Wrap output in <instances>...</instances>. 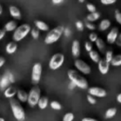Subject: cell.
<instances>
[{"instance_id": "cell-1", "label": "cell", "mask_w": 121, "mask_h": 121, "mask_svg": "<svg viewBox=\"0 0 121 121\" xmlns=\"http://www.w3.org/2000/svg\"><path fill=\"white\" fill-rule=\"evenodd\" d=\"M67 75L70 81H72L76 85V86H77V87L81 88L82 90H86L88 88V82L86 81V79L84 76L80 75V73L77 71L69 70L67 72Z\"/></svg>"}, {"instance_id": "cell-2", "label": "cell", "mask_w": 121, "mask_h": 121, "mask_svg": "<svg viewBox=\"0 0 121 121\" xmlns=\"http://www.w3.org/2000/svg\"><path fill=\"white\" fill-rule=\"evenodd\" d=\"M9 104H10V107L11 109H12V112L14 118L17 121L25 120V118H26L25 111H24V109L22 108L20 102L18 100H17V99L12 98L10 99V101H9Z\"/></svg>"}, {"instance_id": "cell-3", "label": "cell", "mask_w": 121, "mask_h": 121, "mask_svg": "<svg viewBox=\"0 0 121 121\" xmlns=\"http://www.w3.org/2000/svg\"><path fill=\"white\" fill-rule=\"evenodd\" d=\"M31 26L27 23H24L22 25L17 27V28L14 30L13 35V40L15 42H18L25 38L27 34L30 32Z\"/></svg>"}, {"instance_id": "cell-4", "label": "cell", "mask_w": 121, "mask_h": 121, "mask_svg": "<svg viewBox=\"0 0 121 121\" xmlns=\"http://www.w3.org/2000/svg\"><path fill=\"white\" fill-rule=\"evenodd\" d=\"M63 28H64V27H62V26H58L52 30L49 31L48 33L46 36L45 40H44L45 43L50 45V44L55 43L56 42H57L62 36Z\"/></svg>"}, {"instance_id": "cell-5", "label": "cell", "mask_w": 121, "mask_h": 121, "mask_svg": "<svg viewBox=\"0 0 121 121\" xmlns=\"http://www.w3.org/2000/svg\"><path fill=\"white\" fill-rule=\"evenodd\" d=\"M27 96V103L31 107H35L37 104L39 99L41 97V90L37 86H34L32 89L30 90Z\"/></svg>"}, {"instance_id": "cell-6", "label": "cell", "mask_w": 121, "mask_h": 121, "mask_svg": "<svg viewBox=\"0 0 121 121\" xmlns=\"http://www.w3.org/2000/svg\"><path fill=\"white\" fill-rule=\"evenodd\" d=\"M65 60V56L62 53H56L51 58L50 61H49V67L51 70H56L59 69L60 66H62Z\"/></svg>"}, {"instance_id": "cell-7", "label": "cell", "mask_w": 121, "mask_h": 121, "mask_svg": "<svg viewBox=\"0 0 121 121\" xmlns=\"http://www.w3.org/2000/svg\"><path fill=\"white\" fill-rule=\"evenodd\" d=\"M42 64L39 62H37L33 65L32 71V82L33 85L37 86L40 82L41 76H42Z\"/></svg>"}, {"instance_id": "cell-8", "label": "cell", "mask_w": 121, "mask_h": 121, "mask_svg": "<svg viewBox=\"0 0 121 121\" xmlns=\"http://www.w3.org/2000/svg\"><path fill=\"white\" fill-rule=\"evenodd\" d=\"M74 65L76 66V68L77 69V71H79L80 72H81L84 75H89L91 72V68L87 63H86L84 60H81V59H76L75 60Z\"/></svg>"}, {"instance_id": "cell-9", "label": "cell", "mask_w": 121, "mask_h": 121, "mask_svg": "<svg viewBox=\"0 0 121 121\" xmlns=\"http://www.w3.org/2000/svg\"><path fill=\"white\" fill-rule=\"evenodd\" d=\"M89 91V95L94 96V97H99V98H103L105 97L107 93L106 91L100 87H97V86H93V87L89 88L88 90Z\"/></svg>"}, {"instance_id": "cell-10", "label": "cell", "mask_w": 121, "mask_h": 121, "mask_svg": "<svg viewBox=\"0 0 121 121\" xmlns=\"http://www.w3.org/2000/svg\"><path fill=\"white\" fill-rule=\"evenodd\" d=\"M119 34V28L116 27H113L109 32L108 33L107 37H106V41H107V43L109 44H114L115 42L116 39H117L118 36Z\"/></svg>"}, {"instance_id": "cell-11", "label": "cell", "mask_w": 121, "mask_h": 121, "mask_svg": "<svg viewBox=\"0 0 121 121\" xmlns=\"http://www.w3.org/2000/svg\"><path fill=\"white\" fill-rule=\"evenodd\" d=\"M98 69H99V71L101 73L102 75H106L108 73L109 70V62H107L104 59H99V60L98 61Z\"/></svg>"}, {"instance_id": "cell-12", "label": "cell", "mask_w": 121, "mask_h": 121, "mask_svg": "<svg viewBox=\"0 0 121 121\" xmlns=\"http://www.w3.org/2000/svg\"><path fill=\"white\" fill-rule=\"evenodd\" d=\"M71 53L73 56L76 58L79 57V56L81 55V45H80L79 41H73L72 46H71Z\"/></svg>"}, {"instance_id": "cell-13", "label": "cell", "mask_w": 121, "mask_h": 121, "mask_svg": "<svg viewBox=\"0 0 121 121\" xmlns=\"http://www.w3.org/2000/svg\"><path fill=\"white\" fill-rule=\"evenodd\" d=\"M17 90L16 89L14 86H9V87H7L5 90H4V96H5L6 98L12 99V98H13L14 96L16 95V94H17Z\"/></svg>"}, {"instance_id": "cell-14", "label": "cell", "mask_w": 121, "mask_h": 121, "mask_svg": "<svg viewBox=\"0 0 121 121\" xmlns=\"http://www.w3.org/2000/svg\"><path fill=\"white\" fill-rule=\"evenodd\" d=\"M9 13H10V15L15 19H20L21 16H22L20 10H19L16 6H13V5L9 7Z\"/></svg>"}, {"instance_id": "cell-15", "label": "cell", "mask_w": 121, "mask_h": 121, "mask_svg": "<svg viewBox=\"0 0 121 121\" xmlns=\"http://www.w3.org/2000/svg\"><path fill=\"white\" fill-rule=\"evenodd\" d=\"M10 84L11 83L9 81V78H8L7 73H5L0 80V89H1V91H4L6 88L10 86Z\"/></svg>"}, {"instance_id": "cell-16", "label": "cell", "mask_w": 121, "mask_h": 121, "mask_svg": "<svg viewBox=\"0 0 121 121\" xmlns=\"http://www.w3.org/2000/svg\"><path fill=\"white\" fill-rule=\"evenodd\" d=\"M36 27L38 29L39 31H42V32H47L49 30V26L45 22L41 20H37L34 22Z\"/></svg>"}, {"instance_id": "cell-17", "label": "cell", "mask_w": 121, "mask_h": 121, "mask_svg": "<svg viewBox=\"0 0 121 121\" xmlns=\"http://www.w3.org/2000/svg\"><path fill=\"white\" fill-rule=\"evenodd\" d=\"M16 95H17V99L19 101H21V102H27V96H28V94H27V91H23V90H17Z\"/></svg>"}, {"instance_id": "cell-18", "label": "cell", "mask_w": 121, "mask_h": 121, "mask_svg": "<svg viewBox=\"0 0 121 121\" xmlns=\"http://www.w3.org/2000/svg\"><path fill=\"white\" fill-rule=\"evenodd\" d=\"M17 49V44L15 42H11L6 46V52L8 54H13Z\"/></svg>"}, {"instance_id": "cell-19", "label": "cell", "mask_w": 121, "mask_h": 121, "mask_svg": "<svg viewBox=\"0 0 121 121\" xmlns=\"http://www.w3.org/2000/svg\"><path fill=\"white\" fill-rule=\"evenodd\" d=\"M17 22L15 21H9L7 23L4 25V30L5 32H13L16 28H17Z\"/></svg>"}, {"instance_id": "cell-20", "label": "cell", "mask_w": 121, "mask_h": 121, "mask_svg": "<svg viewBox=\"0 0 121 121\" xmlns=\"http://www.w3.org/2000/svg\"><path fill=\"white\" fill-rule=\"evenodd\" d=\"M111 25V22L109 19H103L99 24V30L100 32H104L106 31Z\"/></svg>"}, {"instance_id": "cell-21", "label": "cell", "mask_w": 121, "mask_h": 121, "mask_svg": "<svg viewBox=\"0 0 121 121\" xmlns=\"http://www.w3.org/2000/svg\"><path fill=\"white\" fill-rule=\"evenodd\" d=\"M37 105H38L39 109H45L48 105V98L46 96H42L39 99L38 102H37Z\"/></svg>"}, {"instance_id": "cell-22", "label": "cell", "mask_w": 121, "mask_h": 121, "mask_svg": "<svg viewBox=\"0 0 121 121\" xmlns=\"http://www.w3.org/2000/svg\"><path fill=\"white\" fill-rule=\"evenodd\" d=\"M100 17V13L98 12H94V13H90V14H88L86 19H87V22H93L97 21L98 19Z\"/></svg>"}, {"instance_id": "cell-23", "label": "cell", "mask_w": 121, "mask_h": 121, "mask_svg": "<svg viewBox=\"0 0 121 121\" xmlns=\"http://www.w3.org/2000/svg\"><path fill=\"white\" fill-rule=\"evenodd\" d=\"M89 56H90V58L92 60V61H94L95 63H98V61L100 59V56H99V53L98 52L95 50H91V52H89Z\"/></svg>"}, {"instance_id": "cell-24", "label": "cell", "mask_w": 121, "mask_h": 121, "mask_svg": "<svg viewBox=\"0 0 121 121\" xmlns=\"http://www.w3.org/2000/svg\"><path fill=\"white\" fill-rule=\"evenodd\" d=\"M109 64L113 66H121V55H116L113 56L112 60L109 62Z\"/></svg>"}, {"instance_id": "cell-25", "label": "cell", "mask_w": 121, "mask_h": 121, "mask_svg": "<svg viewBox=\"0 0 121 121\" xmlns=\"http://www.w3.org/2000/svg\"><path fill=\"white\" fill-rule=\"evenodd\" d=\"M95 45L96 47L98 48V50L101 52H104V48H105V44H104V41H103L102 38H99L95 41Z\"/></svg>"}, {"instance_id": "cell-26", "label": "cell", "mask_w": 121, "mask_h": 121, "mask_svg": "<svg viewBox=\"0 0 121 121\" xmlns=\"http://www.w3.org/2000/svg\"><path fill=\"white\" fill-rule=\"evenodd\" d=\"M117 113V109L116 108H109L105 112V119H111L114 117Z\"/></svg>"}, {"instance_id": "cell-27", "label": "cell", "mask_w": 121, "mask_h": 121, "mask_svg": "<svg viewBox=\"0 0 121 121\" xmlns=\"http://www.w3.org/2000/svg\"><path fill=\"white\" fill-rule=\"evenodd\" d=\"M30 33H31V35H32V38L37 40V39H38L39 35H40V31H39L37 27H33V28H31Z\"/></svg>"}, {"instance_id": "cell-28", "label": "cell", "mask_w": 121, "mask_h": 121, "mask_svg": "<svg viewBox=\"0 0 121 121\" xmlns=\"http://www.w3.org/2000/svg\"><path fill=\"white\" fill-rule=\"evenodd\" d=\"M50 106L51 108H52V109H55V110H60V109H61V104H60V103L58 102V101H52V102L50 103Z\"/></svg>"}, {"instance_id": "cell-29", "label": "cell", "mask_w": 121, "mask_h": 121, "mask_svg": "<svg viewBox=\"0 0 121 121\" xmlns=\"http://www.w3.org/2000/svg\"><path fill=\"white\" fill-rule=\"evenodd\" d=\"M74 118H75V116H74V114H73L72 113L68 112V113H66L64 116H63L62 121H73Z\"/></svg>"}, {"instance_id": "cell-30", "label": "cell", "mask_w": 121, "mask_h": 121, "mask_svg": "<svg viewBox=\"0 0 121 121\" xmlns=\"http://www.w3.org/2000/svg\"><path fill=\"white\" fill-rule=\"evenodd\" d=\"M113 52L112 51H107V52H105V57H104V60L107 61V62H110L111 60H112L113 58Z\"/></svg>"}, {"instance_id": "cell-31", "label": "cell", "mask_w": 121, "mask_h": 121, "mask_svg": "<svg viewBox=\"0 0 121 121\" xmlns=\"http://www.w3.org/2000/svg\"><path fill=\"white\" fill-rule=\"evenodd\" d=\"M114 17H115V20L117 21L118 23L121 24V13L119 9H116L114 11Z\"/></svg>"}, {"instance_id": "cell-32", "label": "cell", "mask_w": 121, "mask_h": 121, "mask_svg": "<svg viewBox=\"0 0 121 121\" xmlns=\"http://www.w3.org/2000/svg\"><path fill=\"white\" fill-rule=\"evenodd\" d=\"M98 39V35L95 32H91L89 36V40L91 42H95V41Z\"/></svg>"}, {"instance_id": "cell-33", "label": "cell", "mask_w": 121, "mask_h": 121, "mask_svg": "<svg viewBox=\"0 0 121 121\" xmlns=\"http://www.w3.org/2000/svg\"><path fill=\"white\" fill-rule=\"evenodd\" d=\"M86 9L90 13H94L96 12V7L92 4H86Z\"/></svg>"}, {"instance_id": "cell-34", "label": "cell", "mask_w": 121, "mask_h": 121, "mask_svg": "<svg viewBox=\"0 0 121 121\" xmlns=\"http://www.w3.org/2000/svg\"><path fill=\"white\" fill-rule=\"evenodd\" d=\"M76 27L79 31H83V30H84V28H85L84 23H83V22H81V21H80V20H78V21H76Z\"/></svg>"}, {"instance_id": "cell-35", "label": "cell", "mask_w": 121, "mask_h": 121, "mask_svg": "<svg viewBox=\"0 0 121 121\" xmlns=\"http://www.w3.org/2000/svg\"><path fill=\"white\" fill-rule=\"evenodd\" d=\"M84 26L86 27H87L89 30H91V31H94L95 30V24H93L92 22H86V23L84 24Z\"/></svg>"}, {"instance_id": "cell-36", "label": "cell", "mask_w": 121, "mask_h": 121, "mask_svg": "<svg viewBox=\"0 0 121 121\" xmlns=\"http://www.w3.org/2000/svg\"><path fill=\"white\" fill-rule=\"evenodd\" d=\"M100 2L104 5H110V4H115L117 0H100Z\"/></svg>"}, {"instance_id": "cell-37", "label": "cell", "mask_w": 121, "mask_h": 121, "mask_svg": "<svg viewBox=\"0 0 121 121\" xmlns=\"http://www.w3.org/2000/svg\"><path fill=\"white\" fill-rule=\"evenodd\" d=\"M92 44H91V42H85V49H86V52H91V50H92Z\"/></svg>"}, {"instance_id": "cell-38", "label": "cell", "mask_w": 121, "mask_h": 121, "mask_svg": "<svg viewBox=\"0 0 121 121\" xmlns=\"http://www.w3.org/2000/svg\"><path fill=\"white\" fill-rule=\"evenodd\" d=\"M87 100H88V102L90 103V104H95L96 103V99H95V97H94V96H92V95H87Z\"/></svg>"}, {"instance_id": "cell-39", "label": "cell", "mask_w": 121, "mask_h": 121, "mask_svg": "<svg viewBox=\"0 0 121 121\" xmlns=\"http://www.w3.org/2000/svg\"><path fill=\"white\" fill-rule=\"evenodd\" d=\"M6 73H7L8 78H9V81H10L11 84H13V83L15 82V77H14L13 74L11 73V72H6Z\"/></svg>"}, {"instance_id": "cell-40", "label": "cell", "mask_w": 121, "mask_h": 121, "mask_svg": "<svg viewBox=\"0 0 121 121\" xmlns=\"http://www.w3.org/2000/svg\"><path fill=\"white\" fill-rule=\"evenodd\" d=\"M62 35H65L66 37H69V36H71V30H70V28H68V27L63 28Z\"/></svg>"}, {"instance_id": "cell-41", "label": "cell", "mask_w": 121, "mask_h": 121, "mask_svg": "<svg viewBox=\"0 0 121 121\" xmlns=\"http://www.w3.org/2000/svg\"><path fill=\"white\" fill-rule=\"evenodd\" d=\"M114 43L117 44L118 47H121V35L120 34H119V36H118L117 39H116V41H115Z\"/></svg>"}, {"instance_id": "cell-42", "label": "cell", "mask_w": 121, "mask_h": 121, "mask_svg": "<svg viewBox=\"0 0 121 121\" xmlns=\"http://www.w3.org/2000/svg\"><path fill=\"white\" fill-rule=\"evenodd\" d=\"M76 87V85H75L72 81H70L69 84H68V89L69 90H74Z\"/></svg>"}, {"instance_id": "cell-43", "label": "cell", "mask_w": 121, "mask_h": 121, "mask_svg": "<svg viewBox=\"0 0 121 121\" xmlns=\"http://www.w3.org/2000/svg\"><path fill=\"white\" fill-rule=\"evenodd\" d=\"M6 35V32L4 29H0V40H2Z\"/></svg>"}, {"instance_id": "cell-44", "label": "cell", "mask_w": 121, "mask_h": 121, "mask_svg": "<svg viewBox=\"0 0 121 121\" xmlns=\"http://www.w3.org/2000/svg\"><path fill=\"white\" fill-rule=\"evenodd\" d=\"M81 121H98V120L95 119H93V118L86 117V118H83V119H81Z\"/></svg>"}, {"instance_id": "cell-45", "label": "cell", "mask_w": 121, "mask_h": 121, "mask_svg": "<svg viewBox=\"0 0 121 121\" xmlns=\"http://www.w3.org/2000/svg\"><path fill=\"white\" fill-rule=\"evenodd\" d=\"M4 63H5V58L3 56H0V68L4 66Z\"/></svg>"}, {"instance_id": "cell-46", "label": "cell", "mask_w": 121, "mask_h": 121, "mask_svg": "<svg viewBox=\"0 0 121 121\" xmlns=\"http://www.w3.org/2000/svg\"><path fill=\"white\" fill-rule=\"evenodd\" d=\"M52 1L53 4H61L64 0H52Z\"/></svg>"}, {"instance_id": "cell-47", "label": "cell", "mask_w": 121, "mask_h": 121, "mask_svg": "<svg viewBox=\"0 0 121 121\" xmlns=\"http://www.w3.org/2000/svg\"><path fill=\"white\" fill-rule=\"evenodd\" d=\"M117 101H118V103H119V104L121 103V94H119L117 95Z\"/></svg>"}, {"instance_id": "cell-48", "label": "cell", "mask_w": 121, "mask_h": 121, "mask_svg": "<svg viewBox=\"0 0 121 121\" xmlns=\"http://www.w3.org/2000/svg\"><path fill=\"white\" fill-rule=\"evenodd\" d=\"M3 13V7L1 5H0V15Z\"/></svg>"}, {"instance_id": "cell-49", "label": "cell", "mask_w": 121, "mask_h": 121, "mask_svg": "<svg viewBox=\"0 0 121 121\" xmlns=\"http://www.w3.org/2000/svg\"><path fill=\"white\" fill-rule=\"evenodd\" d=\"M78 1H79V3H81V4H83V3H84L86 0H78Z\"/></svg>"}, {"instance_id": "cell-50", "label": "cell", "mask_w": 121, "mask_h": 121, "mask_svg": "<svg viewBox=\"0 0 121 121\" xmlns=\"http://www.w3.org/2000/svg\"><path fill=\"white\" fill-rule=\"evenodd\" d=\"M0 121H5V119H4V118H1V117H0Z\"/></svg>"}]
</instances>
